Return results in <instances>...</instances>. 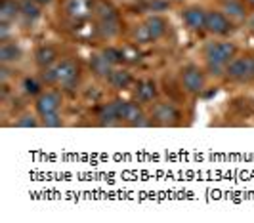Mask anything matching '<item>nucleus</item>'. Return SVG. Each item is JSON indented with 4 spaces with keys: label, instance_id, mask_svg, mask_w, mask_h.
Masks as SVG:
<instances>
[{
    "label": "nucleus",
    "instance_id": "423d86ee",
    "mask_svg": "<svg viewBox=\"0 0 254 223\" xmlns=\"http://www.w3.org/2000/svg\"><path fill=\"white\" fill-rule=\"evenodd\" d=\"M182 84H184V88H186L188 92H191V94H199L204 86L203 71H201L199 67H195V65L186 67V69L182 71Z\"/></svg>",
    "mask_w": 254,
    "mask_h": 223
},
{
    "label": "nucleus",
    "instance_id": "393cba45",
    "mask_svg": "<svg viewBox=\"0 0 254 223\" xmlns=\"http://www.w3.org/2000/svg\"><path fill=\"white\" fill-rule=\"evenodd\" d=\"M37 118L35 116H31V114H25V116H21L17 122H15V126L17 128H35L37 126Z\"/></svg>",
    "mask_w": 254,
    "mask_h": 223
},
{
    "label": "nucleus",
    "instance_id": "c85d7f7f",
    "mask_svg": "<svg viewBox=\"0 0 254 223\" xmlns=\"http://www.w3.org/2000/svg\"><path fill=\"white\" fill-rule=\"evenodd\" d=\"M251 25H253V27H254V17H253V19H251Z\"/></svg>",
    "mask_w": 254,
    "mask_h": 223
},
{
    "label": "nucleus",
    "instance_id": "20e7f679",
    "mask_svg": "<svg viewBox=\"0 0 254 223\" xmlns=\"http://www.w3.org/2000/svg\"><path fill=\"white\" fill-rule=\"evenodd\" d=\"M56 84H60L62 88H75L78 84V76H80V67L78 63L73 59H64L62 63H58L56 67Z\"/></svg>",
    "mask_w": 254,
    "mask_h": 223
},
{
    "label": "nucleus",
    "instance_id": "9b49d317",
    "mask_svg": "<svg viewBox=\"0 0 254 223\" xmlns=\"http://www.w3.org/2000/svg\"><path fill=\"white\" fill-rule=\"evenodd\" d=\"M94 10V0H69L67 13L75 19H86Z\"/></svg>",
    "mask_w": 254,
    "mask_h": 223
},
{
    "label": "nucleus",
    "instance_id": "cd10ccee",
    "mask_svg": "<svg viewBox=\"0 0 254 223\" xmlns=\"http://www.w3.org/2000/svg\"><path fill=\"white\" fill-rule=\"evenodd\" d=\"M35 2H38V4H48V2H52V0H35Z\"/></svg>",
    "mask_w": 254,
    "mask_h": 223
},
{
    "label": "nucleus",
    "instance_id": "412c9836",
    "mask_svg": "<svg viewBox=\"0 0 254 223\" xmlns=\"http://www.w3.org/2000/svg\"><path fill=\"white\" fill-rule=\"evenodd\" d=\"M19 12L25 15L27 19H37L40 15V8H38V2L35 0H23L19 4Z\"/></svg>",
    "mask_w": 254,
    "mask_h": 223
},
{
    "label": "nucleus",
    "instance_id": "4be33fe9",
    "mask_svg": "<svg viewBox=\"0 0 254 223\" xmlns=\"http://www.w3.org/2000/svg\"><path fill=\"white\" fill-rule=\"evenodd\" d=\"M103 56L105 59L111 63V65H119V63L125 61V56H123V50H117V48H105L103 50Z\"/></svg>",
    "mask_w": 254,
    "mask_h": 223
},
{
    "label": "nucleus",
    "instance_id": "2eb2a0df",
    "mask_svg": "<svg viewBox=\"0 0 254 223\" xmlns=\"http://www.w3.org/2000/svg\"><path fill=\"white\" fill-rule=\"evenodd\" d=\"M136 96L143 103L153 101L155 96H157V84L153 80H141L140 84H138V90H136Z\"/></svg>",
    "mask_w": 254,
    "mask_h": 223
},
{
    "label": "nucleus",
    "instance_id": "f03ea898",
    "mask_svg": "<svg viewBox=\"0 0 254 223\" xmlns=\"http://www.w3.org/2000/svg\"><path fill=\"white\" fill-rule=\"evenodd\" d=\"M94 10L98 15V31L107 35V37L117 35L119 33V13L115 12L113 6L107 4L105 0H98Z\"/></svg>",
    "mask_w": 254,
    "mask_h": 223
},
{
    "label": "nucleus",
    "instance_id": "6e6552de",
    "mask_svg": "<svg viewBox=\"0 0 254 223\" xmlns=\"http://www.w3.org/2000/svg\"><path fill=\"white\" fill-rule=\"evenodd\" d=\"M60 105H62V98H60V94H56V92H46V94L38 96V99H37V111L40 116L58 112Z\"/></svg>",
    "mask_w": 254,
    "mask_h": 223
},
{
    "label": "nucleus",
    "instance_id": "b1692460",
    "mask_svg": "<svg viewBox=\"0 0 254 223\" xmlns=\"http://www.w3.org/2000/svg\"><path fill=\"white\" fill-rule=\"evenodd\" d=\"M23 88H25L27 94H31V96H37V94H40V84H38L35 78H25Z\"/></svg>",
    "mask_w": 254,
    "mask_h": 223
},
{
    "label": "nucleus",
    "instance_id": "4468645a",
    "mask_svg": "<svg viewBox=\"0 0 254 223\" xmlns=\"http://www.w3.org/2000/svg\"><path fill=\"white\" fill-rule=\"evenodd\" d=\"M90 67H92V73H96L98 76H103V78H109L111 73H113V65L105 59V56H94L90 59Z\"/></svg>",
    "mask_w": 254,
    "mask_h": 223
},
{
    "label": "nucleus",
    "instance_id": "0eeeda50",
    "mask_svg": "<svg viewBox=\"0 0 254 223\" xmlns=\"http://www.w3.org/2000/svg\"><path fill=\"white\" fill-rule=\"evenodd\" d=\"M204 29H208L212 35L224 37V35L231 33L233 25L229 23V19L222 12H206V27Z\"/></svg>",
    "mask_w": 254,
    "mask_h": 223
},
{
    "label": "nucleus",
    "instance_id": "9d476101",
    "mask_svg": "<svg viewBox=\"0 0 254 223\" xmlns=\"http://www.w3.org/2000/svg\"><path fill=\"white\" fill-rule=\"evenodd\" d=\"M184 21L193 31H201L206 27V12L197 8V6L188 8V10H184Z\"/></svg>",
    "mask_w": 254,
    "mask_h": 223
},
{
    "label": "nucleus",
    "instance_id": "bb28decb",
    "mask_svg": "<svg viewBox=\"0 0 254 223\" xmlns=\"http://www.w3.org/2000/svg\"><path fill=\"white\" fill-rule=\"evenodd\" d=\"M6 37H8V23H2L0 25V38L6 40Z\"/></svg>",
    "mask_w": 254,
    "mask_h": 223
},
{
    "label": "nucleus",
    "instance_id": "1a4fd4ad",
    "mask_svg": "<svg viewBox=\"0 0 254 223\" xmlns=\"http://www.w3.org/2000/svg\"><path fill=\"white\" fill-rule=\"evenodd\" d=\"M153 118L157 124H163V126H172V124H178L180 120V112L176 111V107L163 103V105H157L155 111H153Z\"/></svg>",
    "mask_w": 254,
    "mask_h": 223
},
{
    "label": "nucleus",
    "instance_id": "aec40b11",
    "mask_svg": "<svg viewBox=\"0 0 254 223\" xmlns=\"http://www.w3.org/2000/svg\"><path fill=\"white\" fill-rule=\"evenodd\" d=\"M224 12L231 15V17H237V19H245V6H243L241 2H237V0H228L226 4H224Z\"/></svg>",
    "mask_w": 254,
    "mask_h": 223
},
{
    "label": "nucleus",
    "instance_id": "f257e3e1",
    "mask_svg": "<svg viewBox=\"0 0 254 223\" xmlns=\"http://www.w3.org/2000/svg\"><path fill=\"white\" fill-rule=\"evenodd\" d=\"M237 48L233 42H212L204 48V59L212 74H220L224 71V67L229 65V61L235 57Z\"/></svg>",
    "mask_w": 254,
    "mask_h": 223
},
{
    "label": "nucleus",
    "instance_id": "c756f323",
    "mask_svg": "<svg viewBox=\"0 0 254 223\" xmlns=\"http://www.w3.org/2000/svg\"><path fill=\"white\" fill-rule=\"evenodd\" d=\"M247 2H251V4H253V6H254V0H247Z\"/></svg>",
    "mask_w": 254,
    "mask_h": 223
},
{
    "label": "nucleus",
    "instance_id": "ddd939ff",
    "mask_svg": "<svg viewBox=\"0 0 254 223\" xmlns=\"http://www.w3.org/2000/svg\"><path fill=\"white\" fill-rule=\"evenodd\" d=\"M145 29H147V33H149V38L153 40H157V38H161L163 35H165L166 31V21L163 19V17H159V15H153V17H149L147 21H145Z\"/></svg>",
    "mask_w": 254,
    "mask_h": 223
},
{
    "label": "nucleus",
    "instance_id": "a878e982",
    "mask_svg": "<svg viewBox=\"0 0 254 223\" xmlns=\"http://www.w3.org/2000/svg\"><path fill=\"white\" fill-rule=\"evenodd\" d=\"M42 118H44V124H46L48 128H58V126H62V118H60L58 112L46 114V116H42Z\"/></svg>",
    "mask_w": 254,
    "mask_h": 223
},
{
    "label": "nucleus",
    "instance_id": "7ed1b4c3",
    "mask_svg": "<svg viewBox=\"0 0 254 223\" xmlns=\"http://www.w3.org/2000/svg\"><path fill=\"white\" fill-rule=\"evenodd\" d=\"M115 105H117L121 122H127L128 126H149V120L145 118V114H143L138 103L115 99Z\"/></svg>",
    "mask_w": 254,
    "mask_h": 223
},
{
    "label": "nucleus",
    "instance_id": "6ab92c4d",
    "mask_svg": "<svg viewBox=\"0 0 254 223\" xmlns=\"http://www.w3.org/2000/svg\"><path fill=\"white\" fill-rule=\"evenodd\" d=\"M109 82H111V86L113 88H119V90H125L132 84V74L128 73V71H123V69H119V71H113L111 76H109Z\"/></svg>",
    "mask_w": 254,
    "mask_h": 223
},
{
    "label": "nucleus",
    "instance_id": "dca6fc26",
    "mask_svg": "<svg viewBox=\"0 0 254 223\" xmlns=\"http://www.w3.org/2000/svg\"><path fill=\"white\" fill-rule=\"evenodd\" d=\"M35 57H37V63L40 65V67L48 69L52 63L56 61V57H58V52L52 48V46H42V48L37 50Z\"/></svg>",
    "mask_w": 254,
    "mask_h": 223
},
{
    "label": "nucleus",
    "instance_id": "f8f14e48",
    "mask_svg": "<svg viewBox=\"0 0 254 223\" xmlns=\"http://www.w3.org/2000/svg\"><path fill=\"white\" fill-rule=\"evenodd\" d=\"M98 120H100V124H102V126H113V124L121 122L115 101H113V103H107V105L100 107V111H98Z\"/></svg>",
    "mask_w": 254,
    "mask_h": 223
},
{
    "label": "nucleus",
    "instance_id": "a211bd4d",
    "mask_svg": "<svg viewBox=\"0 0 254 223\" xmlns=\"http://www.w3.org/2000/svg\"><path fill=\"white\" fill-rule=\"evenodd\" d=\"M19 12V4H15L13 0H4L0 6V21L2 23H10L12 19H15V15Z\"/></svg>",
    "mask_w": 254,
    "mask_h": 223
},
{
    "label": "nucleus",
    "instance_id": "f3484780",
    "mask_svg": "<svg viewBox=\"0 0 254 223\" xmlns=\"http://www.w3.org/2000/svg\"><path fill=\"white\" fill-rule=\"evenodd\" d=\"M19 57H21V50L17 48L15 44H12V42H4V44L0 46V61L2 63L17 61Z\"/></svg>",
    "mask_w": 254,
    "mask_h": 223
},
{
    "label": "nucleus",
    "instance_id": "5701e85b",
    "mask_svg": "<svg viewBox=\"0 0 254 223\" xmlns=\"http://www.w3.org/2000/svg\"><path fill=\"white\" fill-rule=\"evenodd\" d=\"M123 56H125V61L136 63L138 59H140V52L134 48V46H127V48H123Z\"/></svg>",
    "mask_w": 254,
    "mask_h": 223
},
{
    "label": "nucleus",
    "instance_id": "39448f33",
    "mask_svg": "<svg viewBox=\"0 0 254 223\" xmlns=\"http://www.w3.org/2000/svg\"><path fill=\"white\" fill-rule=\"evenodd\" d=\"M226 73L235 80H249L254 76V57H237L231 59Z\"/></svg>",
    "mask_w": 254,
    "mask_h": 223
}]
</instances>
